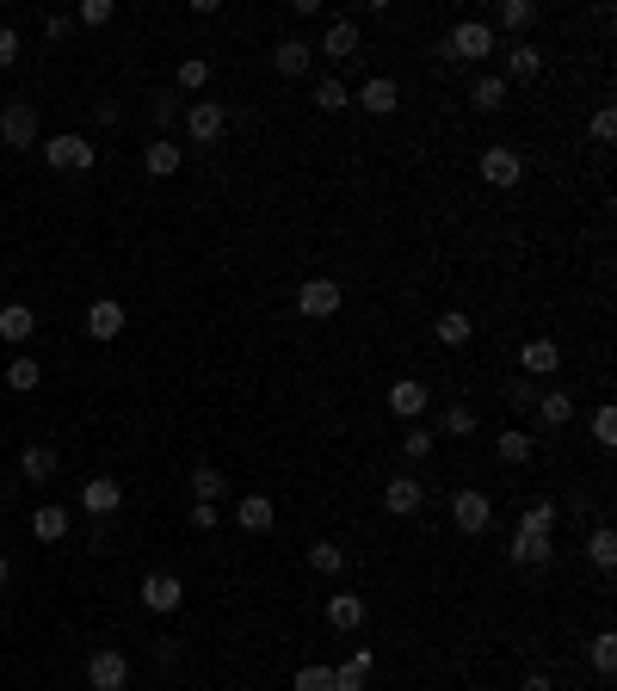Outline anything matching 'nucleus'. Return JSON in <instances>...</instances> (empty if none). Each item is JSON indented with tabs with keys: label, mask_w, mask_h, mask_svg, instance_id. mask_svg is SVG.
Segmentation results:
<instances>
[{
	"label": "nucleus",
	"mask_w": 617,
	"mask_h": 691,
	"mask_svg": "<svg viewBox=\"0 0 617 691\" xmlns=\"http://www.w3.org/2000/svg\"><path fill=\"white\" fill-rule=\"evenodd\" d=\"M519 531H531V537H550V531H556V500H537V506H525Z\"/></svg>",
	"instance_id": "f704fd0d"
},
{
	"label": "nucleus",
	"mask_w": 617,
	"mask_h": 691,
	"mask_svg": "<svg viewBox=\"0 0 617 691\" xmlns=\"http://www.w3.org/2000/svg\"><path fill=\"white\" fill-rule=\"evenodd\" d=\"M192 531H216V506H204V500H192Z\"/></svg>",
	"instance_id": "8fccbe9b"
},
{
	"label": "nucleus",
	"mask_w": 617,
	"mask_h": 691,
	"mask_svg": "<svg viewBox=\"0 0 617 691\" xmlns=\"http://www.w3.org/2000/svg\"><path fill=\"white\" fill-rule=\"evenodd\" d=\"M494 451H500V463H513V469H519V463H531V451H537V445H531V432L506 426L500 439H494Z\"/></svg>",
	"instance_id": "cd10ccee"
},
{
	"label": "nucleus",
	"mask_w": 617,
	"mask_h": 691,
	"mask_svg": "<svg viewBox=\"0 0 617 691\" xmlns=\"http://www.w3.org/2000/svg\"><path fill=\"white\" fill-rule=\"evenodd\" d=\"M451 525H457L463 537H482V531L494 525V500H488L482 488H463V494H451Z\"/></svg>",
	"instance_id": "7ed1b4c3"
},
{
	"label": "nucleus",
	"mask_w": 617,
	"mask_h": 691,
	"mask_svg": "<svg viewBox=\"0 0 617 691\" xmlns=\"http://www.w3.org/2000/svg\"><path fill=\"white\" fill-rule=\"evenodd\" d=\"M593 439H599V445H617V414H611V408L593 414Z\"/></svg>",
	"instance_id": "37998d69"
},
{
	"label": "nucleus",
	"mask_w": 617,
	"mask_h": 691,
	"mask_svg": "<svg viewBox=\"0 0 617 691\" xmlns=\"http://www.w3.org/2000/svg\"><path fill=\"white\" fill-rule=\"evenodd\" d=\"M525 691H556V679H550V673H531V679H525Z\"/></svg>",
	"instance_id": "3c124183"
},
{
	"label": "nucleus",
	"mask_w": 617,
	"mask_h": 691,
	"mask_svg": "<svg viewBox=\"0 0 617 691\" xmlns=\"http://www.w3.org/2000/svg\"><path fill=\"white\" fill-rule=\"evenodd\" d=\"M587 556H593L599 568H617V531H611V525H599V531L587 537Z\"/></svg>",
	"instance_id": "c9c22d12"
},
{
	"label": "nucleus",
	"mask_w": 617,
	"mask_h": 691,
	"mask_svg": "<svg viewBox=\"0 0 617 691\" xmlns=\"http://www.w3.org/2000/svg\"><path fill=\"white\" fill-rule=\"evenodd\" d=\"M334 691H365V673H358L352 661H346V667H334Z\"/></svg>",
	"instance_id": "49530a36"
},
{
	"label": "nucleus",
	"mask_w": 617,
	"mask_h": 691,
	"mask_svg": "<svg viewBox=\"0 0 617 691\" xmlns=\"http://www.w3.org/2000/svg\"><path fill=\"white\" fill-rule=\"evenodd\" d=\"M321 56H334V62L358 56V25L352 19H328V31H321Z\"/></svg>",
	"instance_id": "6ab92c4d"
},
{
	"label": "nucleus",
	"mask_w": 617,
	"mask_h": 691,
	"mask_svg": "<svg viewBox=\"0 0 617 691\" xmlns=\"http://www.w3.org/2000/svg\"><path fill=\"white\" fill-rule=\"evenodd\" d=\"M506 556H513L519 568H543V562H550V537H531V531H513V550H506Z\"/></svg>",
	"instance_id": "393cba45"
},
{
	"label": "nucleus",
	"mask_w": 617,
	"mask_h": 691,
	"mask_svg": "<svg viewBox=\"0 0 617 691\" xmlns=\"http://www.w3.org/2000/svg\"><path fill=\"white\" fill-rule=\"evenodd\" d=\"M309 568H315V574H340V568H346V550H340V543H309Z\"/></svg>",
	"instance_id": "e433bc0d"
},
{
	"label": "nucleus",
	"mask_w": 617,
	"mask_h": 691,
	"mask_svg": "<svg viewBox=\"0 0 617 691\" xmlns=\"http://www.w3.org/2000/svg\"><path fill=\"white\" fill-rule=\"evenodd\" d=\"M494 19H500L506 31H531V25H537V0H500Z\"/></svg>",
	"instance_id": "c85d7f7f"
},
{
	"label": "nucleus",
	"mask_w": 617,
	"mask_h": 691,
	"mask_svg": "<svg viewBox=\"0 0 617 691\" xmlns=\"http://www.w3.org/2000/svg\"><path fill=\"white\" fill-rule=\"evenodd\" d=\"M31 334H38V315H31L25 303H7V309H0V346H25Z\"/></svg>",
	"instance_id": "f3484780"
},
{
	"label": "nucleus",
	"mask_w": 617,
	"mask_h": 691,
	"mask_svg": "<svg viewBox=\"0 0 617 691\" xmlns=\"http://www.w3.org/2000/svg\"><path fill=\"white\" fill-rule=\"evenodd\" d=\"M611 136H617V112L599 105V112H593V142H611Z\"/></svg>",
	"instance_id": "c03bdc74"
},
{
	"label": "nucleus",
	"mask_w": 617,
	"mask_h": 691,
	"mask_svg": "<svg viewBox=\"0 0 617 691\" xmlns=\"http://www.w3.org/2000/svg\"><path fill=\"white\" fill-rule=\"evenodd\" d=\"M482 179L494 192H513L519 179H525V155L519 149H482Z\"/></svg>",
	"instance_id": "6e6552de"
},
{
	"label": "nucleus",
	"mask_w": 617,
	"mask_h": 691,
	"mask_svg": "<svg viewBox=\"0 0 617 691\" xmlns=\"http://www.w3.org/2000/svg\"><path fill=\"white\" fill-rule=\"evenodd\" d=\"M124 321H130V309H124L118 297H93V303H87V340L112 346V340L124 334Z\"/></svg>",
	"instance_id": "423d86ee"
},
{
	"label": "nucleus",
	"mask_w": 617,
	"mask_h": 691,
	"mask_svg": "<svg viewBox=\"0 0 617 691\" xmlns=\"http://www.w3.org/2000/svg\"><path fill=\"white\" fill-rule=\"evenodd\" d=\"M44 161L62 167V173H87V167L99 161V149H93L87 136H50V142H44Z\"/></svg>",
	"instance_id": "39448f33"
},
{
	"label": "nucleus",
	"mask_w": 617,
	"mask_h": 691,
	"mask_svg": "<svg viewBox=\"0 0 617 691\" xmlns=\"http://www.w3.org/2000/svg\"><path fill=\"white\" fill-rule=\"evenodd\" d=\"M204 81H210V62H204V56H186V62L173 68V87H179V93H198Z\"/></svg>",
	"instance_id": "72a5a7b5"
},
{
	"label": "nucleus",
	"mask_w": 617,
	"mask_h": 691,
	"mask_svg": "<svg viewBox=\"0 0 617 691\" xmlns=\"http://www.w3.org/2000/svg\"><path fill=\"white\" fill-rule=\"evenodd\" d=\"M130 685V654L124 648H93L87 654V691H124Z\"/></svg>",
	"instance_id": "f03ea898"
},
{
	"label": "nucleus",
	"mask_w": 617,
	"mask_h": 691,
	"mask_svg": "<svg viewBox=\"0 0 617 691\" xmlns=\"http://www.w3.org/2000/svg\"><path fill=\"white\" fill-rule=\"evenodd\" d=\"M19 469H25L31 488H44V482L56 476V451H50V445H25V451H19Z\"/></svg>",
	"instance_id": "4be33fe9"
},
{
	"label": "nucleus",
	"mask_w": 617,
	"mask_h": 691,
	"mask_svg": "<svg viewBox=\"0 0 617 691\" xmlns=\"http://www.w3.org/2000/svg\"><path fill=\"white\" fill-rule=\"evenodd\" d=\"M340 303H346V290H340L334 278H309V284L297 290V309H303L309 321H328V315H340Z\"/></svg>",
	"instance_id": "0eeeda50"
},
{
	"label": "nucleus",
	"mask_w": 617,
	"mask_h": 691,
	"mask_svg": "<svg viewBox=\"0 0 617 691\" xmlns=\"http://www.w3.org/2000/svg\"><path fill=\"white\" fill-rule=\"evenodd\" d=\"M506 75H513V81H537V75H543V50L519 44L513 56H506Z\"/></svg>",
	"instance_id": "2f4dec72"
},
{
	"label": "nucleus",
	"mask_w": 617,
	"mask_h": 691,
	"mask_svg": "<svg viewBox=\"0 0 617 691\" xmlns=\"http://www.w3.org/2000/svg\"><path fill=\"white\" fill-rule=\"evenodd\" d=\"M124 506V488L112 482V476H93L87 488H81V513H93V519H112Z\"/></svg>",
	"instance_id": "4468645a"
},
{
	"label": "nucleus",
	"mask_w": 617,
	"mask_h": 691,
	"mask_svg": "<svg viewBox=\"0 0 617 691\" xmlns=\"http://www.w3.org/2000/svg\"><path fill=\"white\" fill-rule=\"evenodd\" d=\"M149 112H155V124H173V118H179V93H155Z\"/></svg>",
	"instance_id": "a18cd8bd"
},
{
	"label": "nucleus",
	"mask_w": 617,
	"mask_h": 691,
	"mask_svg": "<svg viewBox=\"0 0 617 691\" xmlns=\"http://www.w3.org/2000/svg\"><path fill=\"white\" fill-rule=\"evenodd\" d=\"M235 525L253 531V537H266V531L278 525V506H272L266 494H241V500H235Z\"/></svg>",
	"instance_id": "ddd939ff"
},
{
	"label": "nucleus",
	"mask_w": 617,
	"mask_h": 691,
	"mask_svg": "<svg viewBox=\"0 0 617 691\" xmlns=\"http://www.w3.org/2000/svg\"><path fill=\"white\" fill-rule=\"evenodd\" d=\"M309 56H315V44H303V38H284V44L272 50V68H278L284 81H297L303 68H309Z\"/></svg>",
	"instance_id": "aec40b11"
},
{
	"label": "nucleus",
	"mask_w": 617,
	"mask_h": 691,
	"mask_svg": "<svg viewBox=\"0 0 617 691\" xmlns=\"http://www.w3.org/2000/svg\"><path fill=\"white\" fill-rule=\"evenodd\" d=\"M38 377H44V365H38V358H13V365H7V389H19V395H31V389H38Z\"/></svg>",
	"instance_id": "473e14b6"
},
{
	"label": "nucleus",
	"mask_w": 617,
	"mask_h": 691,
	"mask_svg": "<svg viewBox=\"0 0 617 691\" xmlns=\"http://www.w3.org/2000/svg\"><path fill=\"white\" fill-rule=\"evenodd\" d=\"M506 402H513V408H531V402H537V395H531V377H513V383H506Z\"/></svg>",
	"instance_id": "de8ad7c7"
},
{
	"label": "nucleus",
	"mask_w": 617,
	"mask_h": 691,
	"mask_svg": "<svg viewBox=\"0 0 617 691\" xmlns=\"http://www.w3.org/2000/svg\"><path fill=\"white\" fill-rule=\"evenodd\" d=\"M142 605H149V611H179V605H186V580H179V574H149V580H142Z\"/></svg>",
	"instance_id": "9d476101"
},
{
	"label": "nucleus",
	"mask_w": 617,
	"mask_h": 691,
	"mask_svg": "<svg viewBox=\"0 0 617 691\" xmlns=\"http://www.w3.org/2000/svg\"><path fill=\"white\" fill-rule=\"evenodd\" d=\"M31 537H38V543H62L68 537V506H38V513H31Z\"/></svg>",
	"instance_id": "5701e85b"
},
{
	"label": "nucleus",
	"mask_w": 617,
	"mask_h": 691,
	"mask_svg": "<svg viewBox=\"0 0 617 691\" xmlns=\"http://www.w3.org/2000/svg\"><path fill=\"white\" fill-rule=\"evenodd\" d=\"M142 167H149L155 179H173L179 167H186V149H179V142H173V136H155V142H149V149H142Z\"/></svg>",
	"instance_id": "dca6fc26"
},
{
	"label": "nucleus",
	"mask_w": 617,
	"mask_h": 691,
	"mask_svg": "<svg viewBox=\"0 0 617 691\" xmlns=\"http://www.w3.org/2000/svg\"><path fill=\"white\" fill-rule=\"evenodd\" d=\"M432 408V389L420 383V377H395L389 383V414H402V420H420Z\"/></svg>",
	"instance_id": "9b49d317"
},
{
	"label": "nucleus",
	"mask_w": 617,
	"mask_h": 691,
	"mask_svg": "<svg viewBox=\"0 0 617 691\" xmlns=\"http://www.w3.org/2000/svg\"><path fill=\"white\" fill-rule=\"evenodd\" d=\"M352 105H365V112H371V118H389V112H395V105H402V87H395L389 75H371L365 87H358V93H352Z\"/></svg>",
	"instance_id": "f8f14e48"
},
{
	"label": "nucleus",
	"mask_w": 617,
	"mask_h": 691,
	"mask_svg": "<svg viewBox=\"0 0 617 691\" xmlns=\"http://www.w3.org/2000/svg\"><path fill=\"white\" fill-rule=\"evenodd\" d=\"M186 488H192V500H204V506H216V500H223V494H229V476H223V469H216V463H198Z\"/></svg>",
	"instance_id": "412c9836"
},
{
	"label": "nucleus",
	"mask_w": 617,
	"mask_h": 691,
	"mask_svg": "<svg viewBox=\"0 0 617 691\" xmlns=\"http://www.w3.org/2000/svg\"><path fill=\"white\" fill-rule=\"evenodd\" d=\"M0 142H7V149H38V105L13 99L7 112H0Z\"/></svg>",
	"instance_id": "20e7f679"
},
{
	"label": "nucleus",
	"mask_w": 617,
	"mask_h": 691,
	"mask_svg": "<svg viewBox=\"0 0 617 691\" xmlns=\"http://www.w3.org/2000/svg\"><path fill=\"white\" fill-rule=\"evenodd\" d=\"M223 130H229V112H223L216 99H192V105H186V136H192V142H216Z\"/></svg>",
	"instance_id": "1a4fd4ad"
},
{
	"label": "nucleus",
	"mask_w": 617,
	"mask_h": 691,
	"mask_svg": "<svg viewBox=\"0 0 617 691\" xmlns=\"http://www.w3.org/2000/svg\"><path fill=\"white\" fill-rule=\"evenodd\" d=\"M432 445H439V439H432L426 426H408V432H402V457H408V463H426V457H432Z\"/></svg>",
	"instance_id": "4c0bfd02"
},
{
	"label": "nucleus",
	"mask_w": 617,
	"mask_h": 691,
	"mask_svg": "<svg viewBox=\"0 0 617 691\" xmlns=\"http://www.w3.org/2000/svg\"><path fill=\"white\" fill-rule=\"evenodd\" d=\"M7 587H13V562H7V556H0V593H7Z\"/></svg>",
	"instance_id": "603ef678"
},
{
	"label": "nucleus",
	"mask_w": 617,
	"mask_h": 691,
	"mask_svg": "<svg viewBox=\"0 0 617 691\" xmlns=\"http://www.w3.org/2000/svg\"><path fill=\"white\" fill-rule=\"evenodd\" d=\"M432 334H439V346H469V334H476V321H469L463 309H445L439 321H432Z\"/></svg>",
	"instance_id": "b1692460"
},
{
	"label": "nucleus",
	"mask_w": 617,
	"mask_h": 691,
	"mask_svg": "<svg viewBox=\"0 0 617 691\" xmlns=\"http://www.w3.org/2000/svg\"><path fill=\"white\" fill-rule=\"evenodd\" d=\"M593 667H599V673H617V630H599V636H593Z\"/></svg>",
	"instance_id": "58836bf2"
},
{
	"label": "nucleus",
	"mask_w": 617,
	"mask_h": 691,
	"mask_svg": "<svg viewBox=\"0 0 617 691\" xmlns=\"http://www.w3.org/2000/svg\"><path fill=\"white\" fill-rule=\"evenodd\" d=\"M297 691H334V667H303V673H297Z\"/></svg>",
	"instance_id": "a19ab883"
},
{
	"label": "nucleus",
	"mask_w": 617,
	"mask_h": 691,
	"mask_svg": "<svg viewBox=\"0 0 617 691\" xmlns=\"http://www.w3.org/2000/svg\"><path fill=\"white\" fill-rule=\"evenodd\" d=\"M346 105H352V93H346V81H340V75L315 81V112H346Z\"/></svg>",
	"instance_id": "7c9ffc66"
},
{
	"label": "nucleus",
	"mask_w": 617,
	"mask_h": 691,
	"mask_svg": "<svg viewBox=\"0 0 617 691\" xmlns=\"http://www.w3.org/2000/svg\"><path fill=\"white\" fill-rule=\"evenodd\" d=\"M439 50H445L451 62H488V56H494V25H488V19H457L451 38H445Z\"/></svg>",
	"instance_id": "f257e3e1"
},
{
	"label": "nucleus",
	"mask_w": 617,
	"mask_h": 691,
	"mask_svg": "<svg viewBox=\"0 0 617 691\" xmlns=\"http://www.w3.org/2000/svg\"><path fill=\"white\" fill-rule=\"evenodd\" d=\"M420 500H426V488H420V476H389L383 482V506L395 519H408V513H420Z\"/></svg>",
	"instance_id": "2eb2a0df"
},
{
	"label": "nucleus",
	"mask_w": 617,
	"mask_h": 691,
	"mask_svg": "<svg viewBox=\"0 0 617 691\" xmlns=\"http://www.w3.org/2000/svg\"><path fill=\"white\" fill-rule=\"evenodd\" d=\"M469 105H476V112H500V105H506V81H500V75H482L476 87H469Z\"/></svg>",
	"instance_id": "c756f323"
},
{
	"label": "nucleus",
	"mask_w": 617,
	"mask_h": 691,
	"mask_svg": "<svg viewBox=\"0 0 617 691\" xmlns=\"http://www.w3.org/2000/svg\"><path fill=\"white\" fill-rule=\"evenodd\" d=\"M13 62H19V31L0 25V68H13Z\"/></svg>",
	"instance_id": "09e8293b"
},
{
	"label": "nucleus",
	"mask_w": 617,
	"mask_h": 691,
	"mask_svg": "<svg viewBox=\"0 0 617 691\" xmlns=\"http://www.w3.org/2000/svg\"><path fill=\"white\" fill-rule=\"evenodd\" d=\"M562 365V346L556 340H531V346H519V371L525 377H550Z\"/></svg>",
	"instance_id": "a211bd4d"
},
{
	"label": "nucleus",
	"mask_w": 617,
	"mask_h": 691,
	"mask_svg": "<svg viewBox=\"0 0 617 691\" xmlns=\"http://www.w3.org/2000/svg\"><path fill=\"white\" fill-rule=\"evenodd\" d=\"M537 420H543V426H568V420H574V395H568V389L537 395Z\"/></svg>",
	"instance_id": "bb28decb"
},
{
	"label": "nucleus",
	"mask_w": 617,
	"mask_h": 691,
	"mask_svg": "<svg viewBox=\"0 0 617 691\" xmlns=\"http://www.w3.org/2000/svg\"><path fill=\"white\" fill-rule=\"evenodd\" d=\"M445 432H451V439H469V432H476V414H469V408H445Z\"/></svg>",
	"instance_id": "79ce46f5"
},
{
	"label": "nucleus",
	"mask_w": 617,
	"mask_h": 691,
	"mask_svg": "<svg viewBox=\"0 0 617 691\" xmlns=\"http://www.w3.org/2000/svg\"><path fill=\"white\" fill-rule=\"evenodd\" d=\"M328 624L334 630H358V624H365V599H358V593H334L328 599Z\"/></svg>",
	"instance_id": "a878e982"
},
{
	"label": "nucleus",
	"mask_w": 617,
	"mask_h": 691,
	"mask_svg": "<svg viewBox=\"0 0 617 691\" xmlns=\"http://www.w3.org/2000/svg\"><path fill=\"white\" fill-rule=\"evenodd\" d=\"M112 13H118L112 0H81V13H75V19H81L87 31H99V25H112Z\"/></svg>",
	"instance_id": "ea45409f"
}]
</instances>
